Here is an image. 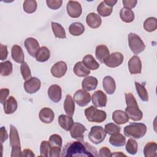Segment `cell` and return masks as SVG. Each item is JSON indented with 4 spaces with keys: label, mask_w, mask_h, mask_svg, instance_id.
Wrapping results in <instances>:
<instances>
[{
    "label": "cell",
    "mask_w": 157,
    "mask_h": 157,
    "mask_svg": "<svg viewBox=\"0 0 157 157\" xmlns=\"http://www.w3.org/2000/svg\"><path fill=\"white\" fill-rule=\"evenodd\" d=\"M61 153V156L63 157L98 156L97 150L94 147L83 140H78L66 144Z\"/></svg>",
    "instance_id": "obj_1"
},
{
    "label": "cell",
    "mask_w": 157,
    "mask_h": 157,
    "mask_svg": "<svg viewBox=\"0 0 157 157\" xmlns=\"http://www.w3.org/2000/svg\"><path fill=\"white\" fill-rule=\"evenodd\" d=\"M125 100L126 108L125 112L129 118L133 121H140L143 117V113L139 109V105L134 95L131 93H125Z\"/></svg>",
    "instance_id": "obj_2"
},
{
    "label": "cell",
    "mask_w": 157,
    "mask_h": 157,
    "mask_svg": "<svg viewBox=\"0 0 157 157\" xmlns=\"http://www.w3.org/2000/svg\"><path fill=\"white\" fill-rule=\"evenodd\" d=\"M147 128L142 123H131L124 128V134L126 137L139 139L144 137L147 132Z\"/></svg>",
    "instance_id": "obj_3"
},
{
    "label": "cell",
    "mask_w": 157,
    "mask_h": 157,
    "mask_svg": "<svg viewBox=\"0 0 157 157\" xmlns=\"http://www.w3.org/2000/svg\"><path fill=\"white\" fill-rule=\"evenodd\" d=\"M10 145L12 148L11 157L21 156L22 151L21 150L20 140L17 128L12 124L10 125Z\"/></svg>",
    "instance_id": "obj_4"
},
{
    "label": "cell",
    "mask_w": 157,
    "mask_h": 157,
    "mask_svg": "<svg viewBox=\"0 0 157 157\" xmlns=\"http://www.w3.org/2000/svg\"><path fill=\"white\" fill-rule=\"evenodd\" d=\"M85 115L86 120L90 122L102 123L107 117L105 111L98 109L94 106H90L85 110Z\"/></svg>",
    "instance_id": "obj_5"
},
{
    "label": "cell",
    "mask_w": 157,
    "mask_h": 157,
    "mask_svg": "<svg viewBox=\"0 0 157 157\" xmlns=\"http://www.w3.org/2000/svg\"><path fill=\"white\" fill-rule=\"evenodd\" d=\"M128 44L131 50L135 55L142 52L145 48V45L140 36L132 33L128 34Z\"/></svg>",
    "instance_id": "obj_6"
},
{
    "label": "cell",
    "mask_w": 157,
    "mask_h": 157,
    "mask_svg": "<svg viewBox=\"0 0 157 157\" xmlns=\"http://www.w3.org/2000/svg\"><path fill=\"white\" fill-rule=\"evenodd\" d=\"M107 133L101 126H93L91 128L88 134L90 140L94 144L98 145L102 143L106 137Z\"/></svg>",
    "instance_id": "obj_7"
},
{
    "label": "cell",
    "mask_w": 157,
    "mask_h": 157,
    "mask_svg": "<svg viewBox=\"0 0 157 157\" xmlns=\"http://www.w3.org/2000/svg\"><path fill=\"white\" fill-rule=\"evenodd\" d=\"M90 94L84 90H77L74 95V100L80 107L86 106L91 101Z\"/></svg>",
    "instance_id": "obj_8"
},
{
    "label": "cell",
    "mask_w": 157,
    "mask_h": 157,
    "mask_svg": "<svg viewBox=\"0 0 157 157\" xmlns=\"http://www.w3.org/2000/svg\"><path fill=\"white\" fill-rule=\"evenodd\" d=\"M40 80L37 77H33L26 80L23 84L24 90L27 93L33 94L38 91L40 88Z\"/></svg>",
    "instance_id": "obj_9"
},
{
    "label": "cell",
    "mask_w": 157,
    "mask_h": 157,
    "mask_svg": "<svg viewBox=\"0 0 157 157\" xmlns=\"http://www.w3.org/2000/svg\"><path fill=\"white\" fill-rule=\"evenodd\" d=\"M69 131L70 134L73 139L78 140H83L84 132L86 131V128L80 123L75 122Z\"/></svg>",
    "instance_id": "obj_10"
},
{
    "label": "cell",
    "mask_w": 157,
    "mask_h": 157,
    "mask_svg": "<svg viewBox=\"0 0 157 157\" xmlns=\"http://www.w3.org/2000/svg\"><path fill=\"white\" fill-rule=\"evenodd\" d=\"M66 10L68 15L74 18L79 17L82 12L81 4L76 1H69L67 3Z\"/></svg>",
    "instance_id": "obj_11"
},
{
    "label": "cell",
    "mask_w": 157,
    "mask_h": 157,
    "mask_svg": "<svg viewBox=\"0 0 157 157\" xmlns=\"http://www.w3.org/2000/svg\"><path fill=\"white\" fill-rule=\"evenodd\" d=\"M124 56L120 52H113L111 53L108 58L105 61L106 66L111 68L117 67L120 66L123 62Z\"/></svg>",
    "instance_id": "obj_12"
},
{
    "label": "cell",
    "mask_w": 157,
    "mask_h": 157,
    "mask_svg": "<svg viewBox=\"0 0 157 157\" xmlns=\"http://www.w3.org/2000/svg\"><path fill=\"white\" fill-rule=\"evenodd\" d=\"M67 69V64L63 61H59L52 66L50 72L54 77L61 78L65 75Z\"/></svg>",
    "instance_id": "obj_13"
},
{
    "label": "cell",
    "mask_w": 157,
    "mask_h": 157,
    "mask_svg": "<svg viewBox=\"0 0 157 157\" xmlns=\"http://www.w3.org/2000/svg\"><path fill=\"white\" fill-rule=\"evenodd\" d=\"M91 100L95 107H103L106 106L107 98L103 91L101 90H98L92 94Z\"/></svg>",
    "instance_id": "obj_14"
},
{
    "label": "cell",
    "mask_w": 157,
    "mask_h": 157,
    "mask_svg": "<svg viewBox=\"0 0 157 157\" xmlns=\"http://www.w3.org/2000/svg\"><path fill=\"white\" fill-rule=\"evenodd\" d=\"M24 45L29 53L32 57H35L36 53L40 48L38 41L33 37H28L24 42Z\"/></svg>",
    "instance_id": "obj_15"
},
{
    "label": "cell",
    "mask_w": 157,
    "mask_h": 157,
    "mask_svg": "<svg viewBox=\"0 0 157 157\" xmlns=\"http://www.w3.org/2000/svg\"><path fill=\"white\" fill-rule=\"evenodd\" d=\"M128 69L131 74H140L142 71V63L140 58L134 55L128 61Z\"/></svg>",
    "instance_id": "obj_16"
},
{
    "label": "cell",
    "mask_w": 157,
    "mask_h": 157,
    "mask_svg": "<svg viewBox=\"0 0 157 157\" xmlns=\"http://www.w3.org/2000/svg\"><path fill=\"white\" fill-rule=\"evenodd\" d=\"M47 93L50 99L53 102L57 103L61 99L62 90L61 87L58 85H51L48 89Z\"/></svg>",
    "instance_id": "obj_17"
},
{
    "label": "cell",
    "mask_w": 157,
    "mask_h": 157,
    "mask_svg": "<svg viewBox=\"0 0 157 157\" xmlns=\"http://www.w3.org/2000/svg\"><path fill=\"white\" fill-rule=\"evenodd\" d=\"M39 118L40 120L45 123H51L55 118V113L53 111L48 107L42 108L39 113Z\"/></svg>",
    "instance_id": "obj_18"
},
{
    "label": "cell",
    "mask_w": 157,
    "mask_h": 157,
    "mask_svg": "<svg viewBox=\"0 0 157 157\" xmlns=\"http://www.w3.org/2000/svg\"><path fill=\"white\" fill-rule=\"evenodd\" d=\"M95 55L97 59L101 63H104L105 61L110 55L108 47L105 45H99L96 47Z\"/></svg>",
    "instance_id": "obj_19"
},
{
    "label": "cell",
    "mask_w": 157,
    "mask_h": 157,
    "mask_svg": "<svg viewBox=\"0 0 157 157\" xmlns=\"http://www.w3.org/2000/svg\"><path fill=\"white\" fill-rule=\"evenodd\" d=\"M86 22L90 28L96 29L101 26L102 19L98 14L91 12L87 15L86 17Z\"/></svg>",
    "instance_id": "obj_20"
},
{
    "label": "cell",
    "mask_w": 157,
    "mask_h": 157,
    "mask_svg": "<svg viewBox=\"0 0 157 157\" xmlns=\"http://www.w3.org/2000/svg\"><path fill=\"white\" fill-rule=\"evenodd\" d=\"M98 83V79L93 76L86 77L82 82V87L83 90L86 91H91L95 90Z\"/></svg>",
    "instance_id": "obj_21"
},
{
    "label": "cell",
    "mask_w": 157,
    "mask_h": 157,
    "mask_svg": "<svg viewBox=\"0 0 157 157\" xmlns=\"http://www.w3.org/2000/svg\"><path fill=\"white\" fill-rule=\"evenodd\" d=\"M102 86L106 93L112 94L116 90L115 81L111 76H105L103 78Z\"/></svg>",
    "instance_id": "obj_22"
},
{
    "label": "cell",
    "mask_w": 157,
    "mask_h": 157,
    "mask_svg": "<svg viewBox=\"0 0 157 157\" xmlns=\"http://www.w3.org/2000/svg\"><path fill=\"white\" fill-rule=\"evenodd\" d=\"M6 114H12L17 109V101L13 96H10L2 104Z\"/></svg>",
    "instance_id": "obj_23"
},
{
    "label": "cell",
    "mask_w": 157,
    "mask_h": 157,
    "mask_svg": "<svg viewBox=\"0 0 157 157\" xmlns=\"http://www.w3.org/2000/svg\"><path fill=\"white\" fill-rule=\"evenodd\" d=\"M11 56L14 61L17 63H24L25 55L21 47L18 45H14L11 48Z\"/></svg>",
    "instance_id": "obj_24"
},
{
    "label": "cell",
    "mask_w": 157,
    "mask_h": 157,
    "mask_svg": "<svg viewBox=\"0 0 157 157\" xmlns=\"http://www.w3.org/2000/svg\"><path fill=\"white\" fill-rule=\"evenodd\" d=\"M112 120L117 124H123L129 121L126 113L121 110H116L112 113Z\"/></svg>",
    "instance_id": "obj_25"
},
{
    "label": "cell",
    "mask_w": 157,
    "mask_h": 157,
    "mask_svg": "<svg viewBox=\"0 0 157 157\" xmlns=\"http://www.w3.org/2000/svg\"><path fill=\"white\" fill-rule=\"evenodd\" d=\"M58 121L59 126L65 131H69L74 123L72 117L66 115H60Z\"/></svg>",
    "instance_id": "obj_26"
},
{
    "label": "cell",
    "mask_w": 157,
    "mask_h": 157,
    "mask_svg": "<svg viewBox=\"0 0 157 157\" xmlns=\"http://www.w3.org/2000/svg\"><path fill=\"white\" fill-rule=\"evenodd\" d=\"M63 107L67 115L72 117L75 111V103L74 99L70 94H67L64 102Z\"/></svg>",
    "instance_id": "obj_27"
},
{
    "label": "cell",
    "mask_w": 157,
    "mask_h": 157,
    "mask_svg": "<svg viewBox=\"0 0 157 157\" xmlns=\"http://www.w3.org/2000/svg\"><path fill=\"white\" fill-rule=\"evenodd\" d=\"M109 143L115 147H120L126 144V137L120 132L110 135Z\"/></svg>",
    "instance_id": "obj_28"
},
{
    "label": "cell",
    "mask_w": 157,
    "mask_h": 157,
    "mask_svg": "<svg viewBox=\"0 0 157 157\" xmlns=\"http://www.w3.org/2000/svg\"><path fill=\"white\" fill-rule=\"evenodd\" d=\"M73 71L77 76L80 77H86L90 74V69L84 65L82 61H78L75 63L74 66Z\"/></svg>",
    "instance_id": "obj_29"
},
{
    "label": "cell",
    "mask_w": 157,
    "mask_h": 157,
    "mask_svg": "<svg viewBox=\"0 0 157 157\" xmlns=\"http://www.w3.org/2000/svg\"><path fill=\"white\" fill-rule=\"evenodd\" d=\"M50 56V52L49 49L45 46H42L38 50L35 56V58L37 61L44 63L48 61Z\"/></svg>",
    "instance_id": "obj_30"
},
{
    "label": "cell",
    "mask_w": 157,
    "mask_h": 157,
    "mask_svg": "<svg viewBox=\"0 0 157 157\" xmlns=\"http://www.w3.org/2000/svg\"><path fill=\"white\" fill-rule=\"evenodd\" d=\"M82 63L90 70H96L99 67V64L91 55H86L82 59Z\"/></svg>",
    "instance_id": "obj_31"
},
{
    "label": "cell",
    "mask_w": 157,
    "mask_h": 157,
    "mask_svg": "<svg viewBox=\"0 0 157 157\" xmlns=\"http://www.w3.org/2000/svg\"><path fill=\"white\" fill-rule=\"evenodd\" d=\"M157 144L155 142H148L144 148V155L145 157H156L157 156Z\"/></svg>",
    "instance_id": "obj_32"
},
{
    "label": "cell",
    "mask_w": 157,
    "mask_h": 157,
    "mask_svg": "<svg viewBox=\"0 0 157 157\" xmlns=\"http://www.w3.org/2000/svg\"><path fill=\"white\" fill-rule=\"evenodd\" d=\"M113 10V7L108 5L104 1L101 2L97 7V12L99 15L103 17L110 15Z\"/></svg>",
    "instance_id": "obj_33"
},
{
    "label": "cell",
    "mask_w": 157,
    "mask_h": 157,
    "mask_svg": "<svg viewBox=\"0 0 157 157\" xmlns=\"http://www.w3.org/2000/svg\"><path fill=\"white\" fill-rule=\"evenodd\" d=\"M69 31L71 35L78 36L84 33L85 26L80 22H74L70 25Z\"/></svg>",
    "instance_id": "obj_34"
},
{
    "label": "cell",
    "mask_w": 157,
    "mask_h": 157,
    "mask_svg": "<svg viewBox=\"0 0 157 157\" xmlns=\"http://www.w3.org/2000/svg\"><path fill=\"white\" fill-rule=\"evenodd\" d=\"M52 31L55 36L59 39H65L66 37V34L64 28L62 25L56 22H51Z\"/></svg>",
    "instance_id": "obj_35"
},
{
    "label": "cell",
    "mask_w": 157,
    "mask_h": 157,
    "mask_svg": "<svg viewBox=\"0 0 157 157\" xmlns=\"http://www.w3.org/2000/svg\"><path fill=\"white\" fill-rule=\"evenodd\" d=\"M120 17L125 23H131L134 20V12L127 8H122L120 11Z\"/></svg>",
    "instance_id": "obj_36"
},
{
    "label": "cell",
    "mask_w": 157,
    "mask_h": 157,
    "mask_svg": "<svg viewBox=\"0 0 157 157\" xmlns=\"http://www.w3.org/2000/svg\"><path fill=\"white\" fill-rule=\"evenodd\" d=\"M135 86L140 99L144 102H147L148 101V94L145 87V84H140L135 82Z\"/></svg>",
    "instance_id": "obj_37"
},
{
    "label": "cell",
    "mask_w": 157,
    "mask_h": 157,
    "mask_svg": "<svg viewBox=\"0 0 157 157\" xmlns=\"http://www.w3.org/2000/svg\"><path fill=\"white\" fill-rule=\"evenodd\" d=\"M144 29L149 33L155 31L157 28V19L155 17H148L144 22Z\"/></svg>",
    "instance_id": "obj_38"
},
{
    "label": "cell",
    "mask_w": 157,
    "mask_h": 157,
    "mask_svg": "<svg viewBox=\"0 0 157 157\" xmlns=\"http://www.w3.org/2000/svg\"><path fill=\"white\" fill-rule=\"evenodd\" d=\"M12 64L10 61H5L0 63V73L2 76H9L12 73Z\"/></svg>",
    "instance_id": "obj_39"
},
{
    "label": "cell",
    "mask_w": 157,
    "mask_h": 157,
    "mask_svg": "<svg viewBox=\"0 0 157 157\" xmlns=\"http://www.w3.org/2000/svg\"><path fill=\"white\" fill-rule=\"evenodd\" d=\"M37 2L35 0H26L23 2V8L27 13H33L37 9Z\"/></svg>",
    "instance_id": "obj_40"
},
{
    "label": "cell",
    "mask_w": 157,
    "mask_h": 157,
    "mask_svg": "<svg viewBox=\"0 0 157 157\" xmlns=\"http://www.w3.org/2000/svg\"><path fill=\"white\" fill-rule=\"evenodd\" d=\"M126 151L130 155H135L137 152L138 150V145L137 142L133 139H129L128 140L126 147H125Z\"/></svg>",
    "instance_id": "obj_41"
},
{
    "label": "cell",
    "mask_w": 157,
    "mask_h": 157,
    "mask_svg": "<svg viewBox=\"0 0 157 157\" xmlns=\"http://www.w3.org/2000/svg\"><path fill=\"white\" fill-rule=\"evenodd\" d=\"M51 145L48 141L43 140L40 145V156L48 157L50 155Z\"/></svg>",
    "instance_id": "obj_42"
},
{
    "label": "cell",
    "mask_w": 157,
    "mask_h": 157,
    "mask_svg": "<svg viewBox=\"0 0 157 157\" xmlns=\"http://www.w3.org/2000/svg\"><path fill=\"white\" fill-rule=\"evenodd\" d=\"M51 147H62L63 140L61 137L56 134H52L49 137L48 140Z\"/></svg>",
    "instance_id": "obj_43"
},
{
    "label": "cell",
    "mask_w": 157,
    "mask_h": 157,
    "mask_svg": "<svg viewBox=\"0 0 157 157\" xmlns=\"http://www.w3.org/2000/svg\"><path fill=\"white\" fill-rule=\"evenodd\" d=\"M20 72L23 79L25 80H27L32 77L30 68L26 62L21 63L20 66Z\"/></svg>",
    "instance_id": "obj_44"
},
{
    "label": "cell",
    "mask_w": 157,
    "mask_h": 157,
    "mask_svg": "<svg viewBox=\"0 0 157 157\" xmlns=\"http://www.w3.org/2000/svg\"><path fill=\"white\" fill-rule=\"evenodd\" d=\"M105 131L107 134L109 135H112L115 133H118L120 132L121 128L119 126L113 123H109L105 125Z\"/></svg>",
    "instance_id": "obj_45"
},
{
    "label": "cell",
    "mask_w": 157,
    "mask_h": 157,
    "mask_svg": "<svg viewBox=\"0 0 157 157\" xmlns=\"http://www.w3.org/2000/svg\"><path fill=\"white\" fill-rule=\"evenodd\" d=\"M47 5L48 7L53 10H56L60 8L63 4L62 0H47Z\"/></svg>",
    "instance_id": "obj_46"
},
{
    "label": "cell",
    "mask_w": 157,
    "mask_h": 157,
    "mask_svg": "<svg viewBox=\"0 0 157 157\" xmlns=\"http://www.w3.org/2000/svg\"><path fill=\"white\" fill-rule=\"evenodd\" d=\"M98 156L99 157H110L112 156V153L110 149L107 147H103L99 150Z\"/></svg>",
    "instance_id": "obj_47"
},
{
    "label": "cell",
    "mask_w": 157,
    "mask_h": 157,
    "mask_svg": "<svg viewBox=\"0 0 157 157\" xmlns=\"http://www.w3.org/2000/svg\"><path fill=\"white\" fill-rule=\"evenodd\" d=\"M0 93V102L1 104H3L9 94V90L7 88H1Z\"/></svg>",
    "instance_id": "obj_48"
},
{
    "label": "cell",
    "mask_w": 157,
    "mask_h": 157,
    "mask_svg": "<svg viewBox=\"0 0 157 157\" xmlns=\"http://www.w3.org/2000/svg\"><path fill=\"white\" fill-rule=\"evenodd\" d=\"M61 152V147H51L50 151V157H59L61 156L60 153Z\"/></svg>",
    "instance_id": "obj_49"
},
{
    "label": "cell",
    "mask_w": 157,
    "mask_h": 157,
    "mask_svg": "<svg viewBox=\"0 0 157 157\" xmlns=\"http://www.w3.org/2000/svg\"><path fill=\"white\" fill-rule=\"evenodd\" d=\"M122 2L124 8L131 9L136 7L137 1L136 0H123Z\"/></svg>",
    "instance_id": "obj_50"
},
{
    "label": "cell",
    "mask_w": 157,
    "mask_h": 157,
    "mask_svg": "<svg viewBox=\"0 0 157 157\" xmlns=\"http://www.w3.org/2000/svg\"><path fill=\"white\" fill-rule=\"evenodd\" d=\"M0 50H1V57L0 59L1 61L5 60L8 55V51H7V47L6 45H2V44H0Z\"/></svg>",
    "instance_id": "obj_51"
},
{
    "label": "cell",
    "mask_w": 157,
    "mask_h": 157,
    "mask_svg": "<svg viewBox=\"0 0 157 157\" xmlns=\"http://www.w3.org/2000/svg\"><path fill=\"white\" fill-rule=\"evenodd\" d=\"M8 138V134L7 132V131L5 128V127L2 126L1 128V136H0V142L1 144H2L4 142H5Z\"/></svg>",
    "instance_id": "obj_52"
},
{
    "label": "cell",
    "mask_w": 157,
    "mask_h": 157,
    "mask_svg": "<svg viewBox=\"0 0 157 157\" xmlns=\"http://www.w3.org/2000/svg\"><path fill=\"white\" fill-rule=\"evenodd\" d=\"M21 156H27V157H34L35 156V155L34 154L33 151L28 148L26 149H24L22 151V153H21Z\"/></svg>",
    "instance_id": "obj_53"
},
{
    "label": "cell",
    "mask_w": 157,
    "mask_h": 157,
    "mask_svg": "<svg viewBox=\"0 0 157 157\" xmlns=\"http://www.w3.org/2000/svg\"><path fill=\"white\" fill-rule=\"evenodd\" d=\"M108 5L113 7L117 2V0H105L104 1Z\"/></svg>",
    "instance_id": "obj_54"
},
{
    "label": "cell",
    "mask_w": 157,
    "mask_h": 157,
    "mask_svg": "<svg viewBox=\"0 0 157 157\" xmlns=\"http://www.w3.org/2000/svg\"><path fill=\"white\" fill-rule=\"evenodd\" d=\"M126 156L124 153H121V151L115 152L114 153H112V156Z\"/></svg>",
    "instance_id": "obj_55"
}]
</instances>
